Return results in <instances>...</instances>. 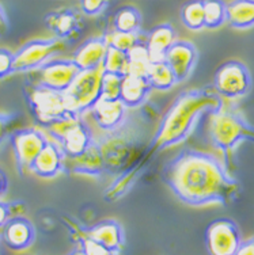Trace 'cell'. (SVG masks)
<instances>
[{
	"label": "cell",
	"mask_w": 254,
	"mask_h": 255,
	"mask_svg": "<svg viewBox=\"0 0 254 255\" xmlns=\"http://www.w3.org/2000/svg\"><path fill=\"white\" fill-rule=\"evenodd\" d=\"M48 137L61 148L65 160L78 159L86 153L94 141V132L84 117H76L44 129Z\"/></svg>",
	"instance_id": "obj_6"
},
{
	"label": "cell",
	"mask_w": 254,
	"mask_h": 255,
	"mask_svg": "<svg viewBox=\"0 0 254 255\" xmlns=\"http://www.w3.org/2000/svg\"><path fill=\"white\" fill-rule=\"evenodd\" d=\"M61 221H63L65 228L68 230L69 235L73 239V242L78 245V247H80L84 251L86 255H118L116 253H113V251L108 250V249H105L101 245L95 243L90 238H87L82 231L79 230L78 221L71 216H63Z\"/></svg>",
	"instance_id": "obj_23"
},
{
	"label": "cell",
	"mask_w": 254,
	"mask_h": 255,
	"mask_svg": "<svg viewBox=\"0 0 254 255\" xmlns=\"http://www.w3.org/2000/svg\"><path fill=\"white\" fill-rule=\"evenodd\" d=\"M112 22L113 31L125 33V34H135V33H140L142 15L136 7L124 5L116 11Z\"/></svg>",
	"instance_id": "obj_24"
},
{
	"label": "cell",
	"mask_w": 254,
	"mask_h": 255,
	"mask_svg": "<svg viewBox=\"0 0 254 255\" xmlns=\"http://www.w3.org/2000/svg\"><path fill=\"white\" fill-rule=\"evenodd\" d=\"M45 25L50 31H53L56 38L61 39L64 42L79 34L82 27L79 15L69 8L49 12L45 16Z\"/></svg>",
	"instance_id": "obj_20"
},
{
	"label": "cell",
	"mask_w": 254,
	"mask_h": 255,
	"mask_svg": "<svg viewBox=\"0 0 254 255\" xmlns=\"http://www.w3.org/2000/svg\"><path fill=\"white\" fill-rule=\"evenodd\" d=\"M162 181L189 206H229L240 197L241 183L214 153L182 149L162 170Z\"/></svg>",
	"instance_id": "obj_2"
},
{
	"label": "cell",
	"mask_w": 254,
	"mask_h": 255,
	"mask_svg": "<svg viewBox=\"0 0 254 255\" xmlns=\"http://www.w3.org/2000/svg\"><path fill=\"white\" fill-rule=\"evenodd\" d=\"M11 120H12V116H7V114L0 113V142L4 141V138L8 134Z\"/></svg>",
	"instance_id": "obj_35"
},
{
	"label": "cell",
	"mask_w": 254,
	"mask_h": 255,
	"mask_svg": "<svg viewBox=\"0 0 254 255\" xmlns=\"http://www.w3.org/2000/svg\"><path fill=\"white\" fill-rule=\"evenodd\" d=\"M7 189H8V178L3 170H0V198L4 196Z\"/></svg>",
	"instance_id": "obj_38"
},
{
	"label": "cell",
	"mask_w": 254,
	"mask_h": 255,
	"mask_svg": "<svg viewBox=\"0 0 254 255\" xmlns=\"http://www.w3.org/2000/svg\"><path fill=\"white\" fill-rule=\"evenodd\" d=\"M10 141L14 149L16 168L20 175H24L31 171L33 163L44 149L49 137L38 128H26L15 130L10 136Z\"/></svg>",
	"instance_id": "obj_11"
},
{
	"label": "cell",
	"mask_w": 254,
	"mask_h": 255,
	"mask_svg": "<svg viewBox=\"0 0 254 255\" xmlns=\"http://www.w3.org/2000/svg\"><path fill=\"white\" fill-rule=\"evenodd\" d=\"M65 50V42L59 38L48 39H33L29 41L20 48L16 53H14L12 61V74L19 72H30L39 68L54 56H57Z\"/></svg>",
	"instance_id": "obj_10"
},
{
	"label": "cell",
	"mask_w": 254,
	"mask_h": 255,
	"mask_svg": "<svg viewBox=\"0 0 254 255\" xmlns=\"http://www.w3.org/2000/svg\"><path fill=\"white\" fill-rule=\"evenodd\" d=\"M197 49L191 41L186 39H177L167 50L165 56V63L170 67L174 74L177 84L185 82L193 72L197 63Z\"/></svg>",
	"instance_id": "obj_13"
},
{
	"label": "cell",
	"mask_w": 254,
	"mask_h": 255,
	"mask_svg": "<svg viewBox=\"0 0 254 255\" xmlns=\"http://www.w3.org/2000/svg\"><path fill=\"white\" fill-rule=\"evenodd\" d=\"M108 46L106 35H95V37L86 39L83 44L79 45L78 49L73 52L71 60L80 72L99 68L102 67Z\"/></svg>",
	"instance_id": "obj_16"
},
{
	"label": "cell",
	"mask_w": 254,
	"mask_h": 255,
	"mask_svg": "<svg viewBox=\"0 0 254 255\" xmlns=\"http://www.w3.org/2000/svg\"><path fill=\"white\" fill-rule=\"evenodd\" d=\"M105 71L102 67L83 71L76 76L69 89L64 93L69 110L75 116L84 117L95 103L101 99L102 78Z\"/></svg>",
	"instance_id": "obj_7"
},
{
	"label": "cell",
	"mask_w": 254,
	"mask_h": 255,
	"mask_svg": "<svg viewBox=\"0 0 254 255\" xmlns=\"http://www.w3.org/2000/svg\"><path fill=\"white\" fill-rule=\"evenodd\" d=\"M1 238L11 250H26L34 243L35 228L27 217H12L1 228Z\"/></svg>",
	"instance_id": "obj_17"
},
{
	"label": "cell",
	"mask_w": 254,
	"mask_h": 255,
	"mask_svg": "<svg viewBox=\"0 0 254 255\" xmlns=\"http://www.w3.org/2000/svg\"><path fill=\"white\" fill-rule=\"evenodd\" d=\"M206 134L212 147L223 157V164L231 174L234 168L235 148L242 141L254 142V125L234 102L223 101L219 108L207 113Z\"/></svg>",
	"instance_id": "obj_4"
},
{
	"label": "cell",
	"mask_w": 254,
	"mask_h": 255,
	"mask_svg": "<svg viewBox=\"0 0 254 255\" xmlns=\"http://www.w3.org/2000/svg\"><path fill=\"white\" fill-rule=\"evenodd\" d=\"M68 255H86V254H84V251L82 250L80 247H75V249H73Z\"/></svg>",
	"instance_id": "obj_39"
},
{
	"label": "cell",
	"mask_w": 254,
	"mask_h": 255,
	"mask_svg": "<svg viewBox=\"0 0 254 255\" xmlns=\"http://www.w3.org/2000/svg\"><path fill=\"white\" fill-rule=\"evenodd\" d=\"M241 243V231L231 219H218L207 227L206 247L210 255H235Z\"/></svg>",
	"instance_id": "obj_12"
},
{
	"label": "cell",
	"mask_w": 254,
	"mask_h": 255,
	"mask_svg": "<svg viewBox=\"0 0 254 255\" xmlns=\"http://www.w3.org/2000/svg\"><path fill=\"white\" fill-rule=\"evenodd\" d=\"M24 212H26V208L23 206V204H19V202H15V204L0 202V230L12 217L23 216Z\"/></svg>",
	"instance_id": "obj_32"
},
{
	"label": "cell",
	"mask_w": 254,
	"mask_h": 255,
	"mask_svg": "<svg viewBox=\"0 0 254 255\" xmlns=\"http://www.w3.org/2000/svg\"><path fill=\"white\" fill-rule=\"evenodd\" d=\"M80 74L71 59H53L26 75L24 84L65 93Z\"/></svg>",
	"instance_id": "obj_9"
},
{
	"label": "cell",
	"mask_w": 254,
	"mask_h": 255,
	"mask_svg": "<svg viewBox=\"0 0 254 255\" xmlns=\"http://www.w3.org/2000/svg\"><path fill=\"white\" fill-rule=\"evenodd\" d=\"M151 93V87L144 76H124L121 83L120 101L127 109L142 108Z\"/></svg>",
	"instance_id": "obj_21"
},
{
	"label": "cell",
	"mask_w": 254,
	"mask_h": 255,
	"mask_svg": "<svg viewBox=\"0 0 254 255\" xmlns=\"http://www.w3.org/2000/svg\"><path fill=\"white\" fill-rule=\"evenodd\" d=\"M204 4V29H218L226 23V3L220 0H207Z\"/></svg>",
	"instance_id": "obj_29"
},
{
	"label": "cell",
	"mask_w": 254,
	"mask_h": 255,
	"mask_svg": "<svg viewBox=\"0 0 254 255\" xmlns=\"http://www.w3.org/2000/svg\"><path fill=\"white\" fill-rule=\"evenodd\" d=\"M252 74L242 61L229 60L216 69L212 89L223 101L234 102L244 98L252 91Z\"/></svg>",
	"instance_id": "obj_8"
},
{
	"label": "cell",
	"mask_w": 254,
	"mask_h": 255,
	"mask_svg": "<svg viewBox=\"0 0 254 255\" xmlns=\"http://www.w3.org/2000/svg\"><path fill=\"white\" fill-rule=\"evenodd\" d=\"M64 164H65V155L61 151V148L53 140H49L33 163L30 172L34 174L35 177L50 179L64 172Z\"/></svg>",
	"instance_id": "obj_18"
},
{
	"label": "cell",
	"mask_w": 254,
	"mask_h": 255,
	"mask_svg": "<svg viewBox=\"0 0 254 255\" xmlns=\"http://www.w3.org/2000/svg\"><path fill=\"white\" fill-rule=\"evenodd\" d=\"M12 61L14 53L7 49H0V79L12 75Z\"/></svg>",
	"instance_id": "obj_34"
},
{
	"label": "cell",
	"mask_w": 254,
	"mask_h": 255,
	"mask_svg": "<svg viewBox=\"0 0 254 255\" xmlns=\"http://www.w3.org/2000/svg\"><path fill=\"white\" fill-rule=\"evenodd\" d=\"M102 68L105 74L117 75V76H127L128 75V54L108 46L105 59H103Z\"/></svg>",
	"instance_id": "obj_28"
},
{
	"label": "cell",
	"mask_w": 254,
	"mask_h": 255,
	"mask_svg": "<svg viewBox=\"0 0 254 255\" xmlns=\"http://www.w3.org/2000/svg\"><path fill=\"white\" fill-rule=\"evenodd\" d=\"M23 91L30 114L42 129L79 117L69 110L64 93L30 84H24Z\"/></svg>",
	"instance_id": "obj_5"
},
{
	"label": "cell",
	"mask_w": 254,
	"mask_h": 255,
	"mask_svg": "<svg viewBox=\"0 0 254 255\" xmlns=\"http://www.w3.org/2000/svg\"><path fill=\"white\" fill-rule=\"evenodd\" d=\"M222 103L223 99L215 93L212 86L185 90L178 94L166 113L162 116L159 127L150 144L143 148L136 160L103 191V198L106 201H116L125 196L144 172L155 153L185 141L201 116L218 109Z\"/></svg>",
	"instance_id": "obj_1"
},
{
	"label": "cell",
	"mask_w": 254,
	"mask_h": 255,
	"mask_svg": "<svg viewBox=\"0 0 254 255\" xmlns=\"http://www.w3.org/2000/svg\"><path fill=\"white\" fill-rule=\"evenodd\" d=\"M235 255H254V236L242 242Z\"/></svg>",
	"instance_id": "obj_36"
},
{
	"label": "cell",
	"mask_w": 254,
	"mask_h": 255,
	"mask_svg": "<svg viewBox=\"0 0 254 255\" xmlns=\"http://www.w3.org/2000/svg\"><path fill=\"white\" fill-rule=\"evenodd\" d=\"M226 22L238 30L254 26V0H237L226 3Z\"/></svg>",
	"instance_id": "obj_22"
},
{
	"label": "cell",
	"mask_w": 254,
	"mask_h": 255,
	"mask_svg": "<svg viewBox=\"0 0 254 255\" xmlns=\"http://www.w3.org/2000/svg\"><path fill=\"white\" fill-rule=\"evenodd\" d=\"M108 7V1L105 0H84L80 1V10L88 16H95L101 14Z\"/></svg>",
	"instance_id": "obj_33"
},
{
	"label": "cell",
	"mask_w": 254,
	"mask_h": 255,
	"mask_svg": "<svg viewBox=\"0 0 254 255\" xmlns=\"http://www.w3.org/2000/svg\"><path fill=\"white\" fill-rule=\"evenodd\" d=\"M181 20L186 29L200 31L204 29V4L203 1H189L181 10Z\"/></svg>",
	"instance_id": "obj_27"
},
{
	"label": "cell",
	"mask_w": 254,
	"mask_h": 255,
	"mask_svg": "<svg viewBox=\"0 0 254 255\" xmlns=\"http://www.w3.org/2000/svg\"><path fill=\"white\" fill-rule=\"evenodd\" d=\"M146 79L151 90H158V91H167L173 89L174 84H177L173 71L165 61L151 63Z\"/></svg>",
	"instance_id": "obj_25"
},
{
	"label": "cell",
	"mask_w": 254,
	"mask_h": 255,
	"mask_svg": "<svg viewBox=\"0 0 254 255\" xmlns=\"http://www.w3.org/2000/svg\"><path fill=\"white\" fill-rule=\"evenodd\" d=\"M106 39H108V45L112 46L114 49L121 50L124 53H128L129 50L132 49L133 46L142 41L144 37L142 33H135V34H125V33H118V31H108L105 33Z\"/></svg>",
	"instance_id": "obj_30"
},
{
	"label": "cell",
	"mask_w": 254,
	"mask_h": 255,
	"mask_svg": "<svg viewBox=\"0 0 254 255\" xmlns=\"http://www.w3.org/2000/svg\"><path fill=\"white\" fill-rule=\"evenodd\" d=\"M0 235H1V234H0Z\"/></svg>",
	"instance_id": "obj_40"
},
{
	"label": "cell",
	"mask_w": 254,
	"mask_h": 255,
	"mask_svg": "<svg viewBox=\"0 0 254 255\" xmlns=\"http://www.w3.org/2000/svg\"><path fill=\"white\" fill-rule=\"evenodd\" d=\"M88 113L95 128L102 133L116 130L128 120V109L121 101L99 99Z\"/></svg>",
	"instance_id": "obj_15"
},
{
	"label": "cell",
	"mask_w": 254,
	"mask_h": 255,
	"mask_svg": "<svg viewBox=\"0 0 254 255\" xmlns=\"http://www.w3.org/2000/svg\"><path fill=\"white\" fill-rule=\"evenodd\" d=\"M79 230L98 245L118 254L125 245V234L121 224L116 220H102L94 226H83L78 221Z\"/></svg>",
	"instance_id": "obj_14"
},
{
	"label": "cell",
	"mask_w": 254,
	"mask_h": 255,
	"mask_svg": "<svg viewBox=\"0 0 254 255\" xmlns=\"http://www.w3.org/2000/svg\"><path fill=\"white\" fill-rule=\"evenodd\" d=\"M8 30V22H7V16L4 14L3 7L0 5V37L4 35Z\"/></svg>",
	"instance_id": "obj_37"
},
{
	"label": "cell",
	"mask_w": 254,
	"mask_h": 255,
	"mask_svg": "<svg viewBox=\"0 0 254 255\" xmlns=\"http://www.w3.org/2000/svg\"><path fill=\"white\" fill-rule=\"evenodd\" d=\"M144 114L128 118L113 132L94 134V141L86 153L78 159L65 160L64 172L82 174L94 178L120 175L131 166L143 151L137 142L144 137L147 124Z\"/></svg>",
	"instance_id": "obj_3"
},
{
	"label": "cell",
	"mask_w": 254,
	"mask_h": 255,
	"mask_svg": "<svg viewBox=\"0 0 254 255\" xmlns=\"http://www.w3.org/2000/svg\"><path fill=\"white\" fill-rule=\"evenodd\" d=\"M177 41V33L174 26L170 23H162L151 29L144 37L147 50L151 63L163 61L167 50Z\"/></svg>",
	"instance_id": "obj_19"
},
{
	"label": "cell",
	"mask_w": 254,
	"mask_h": 255,
	"mask_svg": "<svg viewBox=\"0 0 254 255\" xmlns=\"http://www.w3.org/2000/svg\"><path fill=\"white\" fill-rule=\"evenodd\" d=\"M128 75L133 76H144L146 78L148 68L151 65V60L148 56L144 38L139 41L132 49L128 52Z\"/></svg>",
	"instance_id": "obj_26"
},
{
	"label": "cell",
	"mask_w": 254,
	"mask_h": 255,
	"mask_svg": "<svg viewBox=\"0 0 254 255\" xmlns=\"http://www.w3.org/2000/svg\"><path fill=\"white\" fill-rule=\"evenodd\" d=\"M122 79H124L122 76H117V75L103 74L101 99H106V101H120Z\"/></svg>",
	"instance_id": "obj_31"
}]
</instances>
